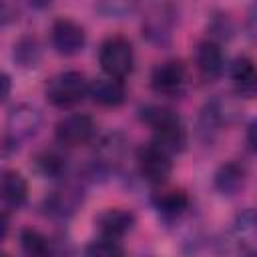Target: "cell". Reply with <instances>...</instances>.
I'll return each instance as SVG.
<instances>
[{
    "label": "cell",
    "mask_w": 257,
    "mask_h": 257,
    "mask_svg": "<svg viewBox=\"0 0 257 257\" xmlns=\"http://www.w3.org/2000/svg\"><path fill=\"white\" fill-rule=\"evenodd\" d=\"M86 78L76 70H66L52 76L46 84V100L58 108H70L88 94Z\"/></svg>",
    "instance_id": "1"
},
{
    "label": "cell",
    "mask_w": 257,
    "mask_h": 257,
    "mask_svg": "<svg viewBox=\"0 0 257 257\" xmlns=\"http://www.w3.org/2000/svg\"><path fill=\"white\" fill-rule=\"evenodd\" d=\"M98 62H100L104 74H108V76H114V78L128 76L133 72V64H135V54H133L131 42L122 36L106 38L100 46Z\"/></svg>",
    "instance_id": "2"
},
{
    "label": "cell",
    "mask_w": 257,
    "mask_h": 257,
    "mask_svg": "<svg viewBox=\"0 0 257 257\" xmlns=\"http://www.w3.org/2000/svg\"><path fill=\"white\" fill-rule=\"evenodd\" d=\"M42 116L36 106L18 104L10 110L6 120V139H4V153H10V147H18L22 141L34 137L40 128Z\"/></svg>",
    "instance_id": "3"
},
{
    "label": "cell",
    "mask_w": 257,
    "mask_h": 257,
    "mask_svg": "<svg viewBox=\"0 0 257 257\" xmlns=\"http://www.w3.org/2000/svg\"><path fill=\"white\" fill-rule=\"evenodd\" d=\"M94 131H96L94 120L88 114L76 112V114H68L62 120H58L54 137L64 147H80V145H86L94 137Z\"/></svg>",
    "instance_id": "4"
},
{
    "label": "cell",
    "mask_w": 257,
    "mask_h": 257,
    "mask_svg": "<svg viewBox=\"0 0 257 257\" xmlns=\"http://www.w3.org/2000/svg\"><path fill=\"white\" fill-rule=\"evenodd\" d=\"M151 84H153L155 92H159L163 96L183 94L185 84H187V70H185L183 62L167 60V62L155 66V70L151 74Z\"/></svg>",
    "instance_id": "5"
},
{
    "label": "cell",
    "mask_w": 257,
    "mask_h": 257,
    "mask_svg": "<svg viewBox=\"0 0 257 257\" xmlns=\"http://www.w3.org/2000/svg\"><path fill=\"white\" fill-rule=\"evenodd\" d=\"M139 169H141V175L149 183L161 185L169 179V175L173 171L171 155L167 151H163L159 145L151 143L139 151Z\"/></svg>",
    "instance_id": "6"
},
{
    "label": "cell",
    "mask_w": 257,
    "mask_h": 257,
    "mask_svg": "<svg viewBox=\"0 0 257 257\" xmlns=\"http://www.w3.org/2000/svg\"><path fill=\"white\" fill-rule=\"evenodd\" d=\"M175 28V10L171 4H159L149 10V14L143 20V34L153 44H167L173 36Z\"/></svg>",
    "instance_id": "7"
},
{
    "label": "cell",
    "mask_w": 257,
    "mask_h": 257,
    "mask_svg": "<svg viewBox=\"0 0 257 257\" xmlns=\"http://www.w3.org/2000/svg\"><path fill=\"white\" fill-rule=\"evenodd\" d=\"M52 46L56 48L58 54H64V56H72L76 52L82 50L84 46V30L80 24L68 20V18H60L52 24Z\"/></svg>",
    "instance_id": "8"
},
{
    "label": "cell",
    "mask_w": 257,
    "mask_h": 257,
    "mask_svg": "<svg viewBox=\"0 0 257 257\" xmlns=\"http://www.w3.org/2000/svg\"><path fill=\"white\" fill-rule=\"evenodd\" d=\"M96 225L100 235L110 239H120L133 229L135 215L126 209H106L96 217Z\"/></svg>",
    "instance_id": "9"
},
{
    "label": "cell",
    "mask_w": 257,
    "mask_h": 257,
    "mask_svg": "<svg viewBox=\"0 0 257 257\" xmlns=\"http://www.w3.org/2000/svg\"><path fill=\"white\" fill-rule=\"evenodd\" d=\"M88 94L92 96L94 102H98L102 106H118L126 98V90H124V84L120 82V78H114L108 74L92 80V84L88 86Z\"/></svg>",
    "instance_id": "10"
},
{
    "label": "cell",
    "mask_w": 257,
    "mask_h": 257,
    "mask_svg": "<svg viewBox=\"0 0 257 257\" xmlns=\"http://www.w3.org/2000/svg\"><path fill=\"white\" fill-rule=\"evenodd\" d=\"M80 203H82V191L72 185L52 191L44 201L46 211L54 217H70L80 207Z\"/></svg>",
    "instance_id": "11"
},
{
    "label": "cell",
    "mask_w": 257,
    "mask_h": 257,
    "mask_svg": "<svg viewBox=\"0 0 257 257\" xmlns=\"http://www.w3.org/2000/svg\"><path fill=\"white\" fill-rule=\"evenodd\" d=\"M197 68L205 78H217L223 72V52L217 42L203 40L197 46Z\"/></svg>",
    "instance_id": "12"
},
{
    "label": "cell",
    "mask_w": 257,
    "mask_h": 257,
    "mask_svg": "<svg viewBox=\"0 0 257 257\" xmlns=\"http://www.w3.org/2000/svg\"><path fill=\"white\" fill-rule=\"evenodd\" d=\"M231 78L239 94L253 96L257 92V66L251 58L241 56L231 66Z\"/></svg>",
    "instance_id": "13"
},
{
    "label": "cell",
    "mask_w": 257,
    "mask_h": 257,
    "mask_svg": "<svg viewBox=\"0 0 257 257\" xmlns=\"http://www.w3.org/2000/svg\"><path fill=\"white\" fill-rule=\"evenodd\" d=\"M215 189L221 195H235L245 183V171L237 163H225L215 173Z\"/></svg>",
    "instance_id": "14"
},
{
    "label": "cell",
    "mask_w": 257,
    "mask_h": 257,
    "mask_svg": "<svg viewBox=\"0 0 257 257\" xmlns=\"http://www.w3.org/2000/svg\"><path fill=\"white\" fill-rule=\"evenodd\" d=\"M153 205L167 217H177L181 215L187 205H189V197L185 195V191L181 189H161L157 193H153Z\"/></svg>",
    "instance_id": "15"
},
{
    "label": "cell",
    "mask_w": 257,
    "mask_h": 257,
    "mask_svg": "<svg viewBox=\"0 0 257 257\" xmlns=\"http://www.w3.org/2000/svg\"><path fill=\"white\" fill-rule=\"evenodd\" d=\"M153 143L159 145L169 155L181 153L187 145V133H185L181 120L173 122V124H167V126H161V128H155V141Z\"/></svg>",
    "instance_id": "16"
},
{
    "label": "cell",
    "mask_w": 257,
    "mask_h": 257,
    "mask_svg": "<svg viewBox=\"0 0 257 257\" xmlns=\"http://www.w3.org/2000/svg\"><path fill=\"white\" fill-rule=\"evenodd\" d=\"M2 197L10 207H20L28 197V183L18 171H6L2 177Z\"/></svg>",
    "instance_id": "17"
},
{
    "label": "cell",
    "mask_w": 257,
    "mask_h": 257,
    "mask_svg": "<svg viewBox=\"0 0 257 257\" xmlns=\"http://www.w3.org/2000/svg\"><path fill=\"white\" fill-rule=\"evenodd\" d=\"M36 165V171L42 175V177H48V179H58L62 177V173L66 171V159L60 157L58 153L54 151H44L36 157L34 161Z\"/></svg>",
    "instance_id": "18"
},
{
    "label": "cell",
    "mask_w": 257,
    "mask_h": 257,
    "mask_svg": "<svg viewBox=\"0 0 257 257\" xmlns=\"http://www.w3.org/2000/svg\"><path fill=\"white\" fill-rule=\"evenodd\" d=\"M20 247L26 255L30 257H42V255H48L50 253V243L48 239L36 231V229H22L20 233Z\"/></svg>",
    "instance_id": "19"
},
{
    "label": "cell",
    "mask_w": 257,
    "mask_h": 257,
    "mask_svg": "<svg viewBox=\"0 0 257 257\" xmlns=\"http://www.w3.org/2000/svg\"><path fill=\"white\" fill-rule=\"evenodd\" d=\"M235 235L239 241L257 243V211L247 209L235 219Z\"/></svg>",
    "instance_id": "20"
},
{
    "label": "cell",
    "mask_w": 257,
    "mask_h": 257,
    "mask_svg": "<svg viewBox=\"0 0 257 257\" xmlns=\"http://www.w3.org/2000/svg\"><path fill=\"white\" fill-rule=\"evenodd\" d=\"M141 118H143L147 124H151V126H153V131H155V128H161V126H167V124H173V122H179V120H181V118H179V114H177V112H173L171 108H165V106H155V104L141 108Z\"/></svg>",
    "instance_id": "21"
},
{
    "label": "cell",
    "mask_w": 257,
    "mask_h": 257,
    "mask_svg": "<svg viewBox=\"0 0 257 257\" xmlns=\"http://www.w3.org/2000/svg\"><path fill=\"white\" fill-rule=\"evenodd\" d=\"M14 60L24 68L36 66L40 60V48H38L36 40L34 38H22L18 44H14Z\"/></svg>",
    "instance_id": "22"
},
{
    "label": "cell",
    "mask_w": 257,
    "mask_h": 257,
    "mask_svg": "<svg viewBox=\"0 0 257 257\" xmlns=\"http://www.w3.org/2000/svg\"><path fill=\"white\" fill-rule=\"evenodd\" d=\"M141 2L143 0H98V10L108 18H124L133 14Z\"/></svg>",
    "instance_id": "23"
},
{
    "label": "cell",
    "mask_w": 257,
    "mask_h": 257,
    "mask_svg": "<svg viewBox=\"0 0 257 257\" xmlns=\"http://www.w3.org/2000/svg\"><path fill=\"white\" fill-rule=\"evenodd\" d=\"M122 151H124V143L120 141V137L118 135H108L100 143V149H98L100 163L102 165H116L122 157Z\"/></svg>",
    "instance_id": "24"
},
{
    "label": "cell",
    "mask_w": 257,
    "mask_h": 257,
    "mask_svg": "<svg viewBox=\"0 0 257 257\" xmlns=\"http://www.w3.org/2000/svg\"><path fill=\"white\" fill-rule=\"evenodd\" d=\"M86 255H92V257H118L124 253V249L118 245V239H110V237H100L98 241H92L86 249H84Z\"/></svg>",
    "instance_id": "25"
},
{
    "label": "cell",
    "mask_w": 257,
    "mask_h": 257,
    "mask_svg": "<svg viewBox=\"0 0 257 257\" xmlns=\"http://www.w3.org/2000/svg\"><path fill=\"white\" fill-rule=\"evenodd\" d=\"M247 145L253 153H257V118H253L247 126Z\"/></svg>",
    "instance_id": "26"
},
{
    "label": "cell",
    "mask_w": 257,
    "mask_h": 257,
    "mask_svg": "<svg viewBox=\"0 0 257 257\" xmlns=\"http://www.w3.org/2000/svg\"><path fill=\"white\" fill-rule=\"evenodd\" d=\"M249 30H251V34L257 38V4H255L253 12H251V16H249Z\"/></svg>",
    "instance_id": "27"
},
{
    "label": "cell",
    "mask_w": 257,
    "mask_h": 257,
    "mask_svg": "<svg viewBox=\"0 0 257 257\" xmlns=\"http://www.w3.org/2000/svg\"><path fill=\"white\" fill-rule=\"evenodd\" d=\"M2 84H4L2 100H6V98H8V94H10V76H8V74H2Z\"/></svg>",
    "instance_id": "28"
},
{
    "label": "cell",
    "mask_w": 257,
    "mask_h": 257,
    "mask_svg": "<svg viewBox=\"0 0 257 257\" xmlns=\"http://www.w3.org/2000/svg\"><path fill=\"white\" fill-rule=\"evenodd\" d=\"M0 225H2V233H0V239H6V233H8V213H6V211L2 213V223H0Z\"/></svg>",
    "instance_id": "29"
},
{
    "label": "cell",
    "mask_w": 257,
    "mask_h": 257,
    "mask_svg": "<svg viewBox=\"0 0 257 257\" xmlns=\"http://www.w3.org/2000/svg\"><path fill=\"white\" fill-rule=\"evenodd\" d=\"M30 4H32V6H36V8H44V6H48V4H50V0H30Z\"/></svg>",
    "instance_id": "30"
}]
</instances>
